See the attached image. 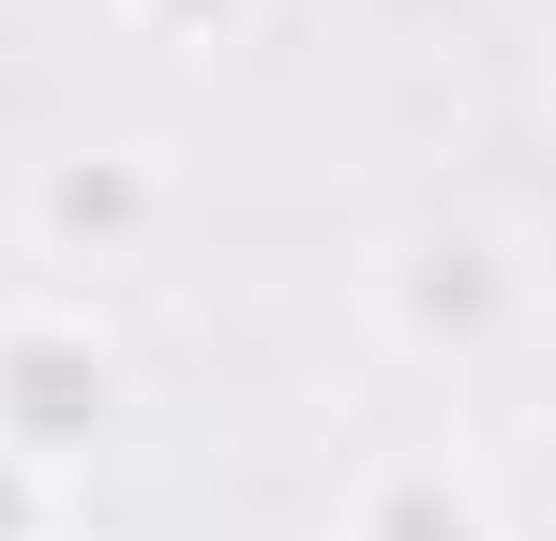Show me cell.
Masks as SVG:
<instances>
[{
    "instance_id": "obj_1",
    "label": "cell",
    "mask_w": 556,
    "mask_h": 541,
    "mask_svg": "<svg viewBox=\"0 0 556 541\" xmlns=\"http://www.w3.org/2000/svg\"><path fill=\"white\" fill-rule=\"evenodd\" d=\"M0 422H15L30 451L91 437V422H105V361H91V347H46V331H30V347H0Z\"/></svg>"
},
{
    "instance_id": "obj_2",
    "label": "cell",
    "mask_w": 556,
    "mask_h": 541,
    "mask_svg": "<svg viewBox=\"0 0 556 541\" xmlns=\"http://www.w3.org/2000/svg\"><path fill=\"white\" fill-rule=\"evenodd\" d=\"M406 316H421V331H481V316H496V256H481V241H421Z\"/></svg>"
},
{
    "instance_id": "obj_3",
    "label": "cell",
    "mask_w": 556,
    "mask_h": 541,
    "mask_svg": "<svg viewBox=\"0 0 556 541\" xmlns=\"http://www.w3.org/2000/svg\"><path fill=\"white\" fill-rule=\"evenodd\" d=\"M376 541H466V496L452 481H391L376 496Z\"/></svg>"
},
{
    "instance_id": "obj_4",
    "label": "cell",
    "mask_w": 556,
    "mask_h": 541,
    "mask_svg": "<svg viewBox=\"0 0 556 541\" xmlns=\"http://www.w3.org/2000/svg\"><path fill=\"white\" fill-rule=\"evenodd\" d=\"M61 226H136V180H61Z\"/></svg>"
},
{
    "instance_id": "obj_5",
    "label": "cell",
    "mask_w": 556,
    "mask_h": 541,
    "mask_svg": "<svg viewBox=\"0 0 556 541\" xmlns=\"http://www.w3.org/2000/svg\"><path fill=\"white\" fill-rule=\"evenodd\" d=\"M15 527H30V512H15V481H0V541H15Z\"/></svg>"
},
{
    "instance_id": "obj_6",
    "label": "cell",
    "mask_w": 556,
    "mask_h": 541,
    "mask_svg": "<svg viewBox=\"0 0 556 541\" xmlns=\"http://www.w3.org/2000/svg\"><path fill=\"white\" fill-rule=\"evenodd\" d=\"M166 15H226V0H166Z\"/></svg>"
}]
</instances>
